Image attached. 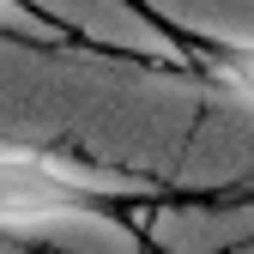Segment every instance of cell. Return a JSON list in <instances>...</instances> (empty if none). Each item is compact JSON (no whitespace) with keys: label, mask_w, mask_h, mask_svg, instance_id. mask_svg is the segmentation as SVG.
I'll return each instance as SVG.
<instances>
[{"label":"cell","mask_w":254,"mask_h":254,"mask_svg":"<svg viewBox=\"0 0 254 254\" xmlns=\"http://www.w3.org/2000/svg\"><path fill=\"white\" fill-rule=\"evenodd\" d=\"M139 212H145V200L133 194V188L79 176L67 164H55L49 151H24V145L0 151V242H6V248L55 254V248H30L18 230L61 224V218H97V224L139 230Z\"/></svg>","instance_id":"1"},{"label":"cell","mask_w":254,"mask_h":254,"mask_svg":"<svg viewBox=\"0 0 254 254\" xmlns=\"http://www.w3.org/2000/svg\"><path fill=\"white\" fill-rule=\"evenodd\" d=\"M182 49L194 55V67L218 85L242 91L254 103V43H218V37H182Z\"/></svg>","instance_id":"2"},{"label":"cell","mask_w":254,"mask_h":254,"mask_svg":"<svg viewBox=\"0 0 254 254\" xmlns=\"http://www.w3.org/2000/svg\"><path fill=\"white\" fill-rule=\"evenodd\" d=\"M0 12H12V18H24V24H43V30H55V37H73V43H79V30L61 24L49 6H37V0H0Z\"/></svg>","instance_id":"3"}]
</instances>
